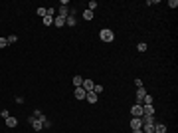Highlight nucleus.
<instances>
[{"label": "nucleus", "mask_w": 178, "mask_h": 133, "mask_svg": "<svg viewBox=\"0 0 178 133\" xmlns=\"http://www.w3.org/2000/svg\"><path fill=\"white\" fill-rule=\"evenodd\" d=\"M99 38H101L103 42H113V40H115V34H113V30H109V28H103V30L99 32Z\"/></svg>", "instance_id": "nucleus-1"}, {"label": "nucleus", "mask_w": 178, "mask_h": 133, "mask_svg": "<svg viewBox=\"0 0 178 133\" xmlns=\"http://www.w3.org/2000/svg\"><path fill=\"white\" fill-rule=\"evenodd\" d=\"M28 123L36 129V131H42L44 129V123H42V119H36V117H28Z\"/></svg>", "instance_id": "nucleus-2"}, {"label": "nucleus", "mask_w": 178, "mask_h": 133, "mask_svg": "<svg viewBox=\"0 0 178 133\" xmlns=\"http://www.w3.org/2000/svg\"><path fill=\"white\" fill-rule=\"evenodd\" d=\"M131 115H133V117H140V115H142V105L134 103L133 107H131Z\"/></svg>", "instance_id": "nucleus-3"}, {"label": "nucleus", "mask_w": 178, "mask_h": 133, "mask_svg": "<svg viewBox=\"0 0 178 133\" xmlns=\"http://www.w3.org/2000/svg\"><path fill=\"white\" fill-rule=\"evenodd\" d=\"M129 125H131V129L134 131V129H140V127H142V121H140V117H133Z\"/></svg>", "instance_id": "nucleus-4"}, {"label": "nucleus", "mask_w": 178, "mask_h": 133, "mask_svg": "<svg viewBox=\"0 0 178 133\" xmlns=\"http://www.w3.org/2000/svg\"><path fill=\"white\" fill-rule=\"evenodd\" d=\"M57 16H61V18H67V16H69V8H67L65 4H61V6H59V10H57Z\"/></svg>", "instance_id": "nucleus-5"}, {"label": "nucleus", "mask_w": 178, "mask_h": 133, "mask_svg": "<svg viewBox=\"0 0 178 133\" xmlns=\"http://www.w3.org/2000/svg\"><path fill=\"white\" fill-rule=\"evenodd\" d=\"M85 95H87V91H85L83 88H75V97H77L79 101H81V99H85Z\"/></svg>", "instance_id": "nucleus-6"}, {"label": "nucleus", "mask_w": 178, "mask_h": 133, "mask_svg": "<svg viewBox=\"0 0 178 133\" xmlns=\"http://www.w3.org/2000/svg\"><path fill=\"white\" fill-rule=\"evenodd\" d=\"M142 115H154V107L152 105H142Z\"/></svg>", "instance_id": "nucleus-7"}, {"label": "nucleus", "mask_w": 178, "mask_h": 133, "mask_svg": "<svg viewBox=\"0 0 178 133\" xmlns=\"http://www.w3.org/2000/svg\"><path fill=\"white\" fill-rule=\"evenodd\" d=\"M63 24H65V18H61V16H55V18H53V26L63 28Z\"/></svg>", "instance_id": "nucleus-8"}, {"label": "nucleus", "mask_w": 178, "mask_h": 133, "mask_svg": "<svg viewBox=\"0 0 178 133\" xmlns=\"http://www.w3.org/2000/svg\"><path fill=\"white\" fill-rule=\"evenodd\" d=\"M93 86H95V84H93L91 80H83V86H81V88L85 89V91H93Z\"/></svg>", "instance_id": "nucleus-9"}, {"label": "nucleus", "mask_w": 178, "mask_h": 133, "mask_svg": "<svg viewBox=\"0 0 178 133\" xmlns=\"http://www.w3.org/2000/svg\"><path fill=\"white\" fill-rule=\"evenodd\" d=\"M85 99H87L89 103H97V93H93V91H87Z\"/></svg>", "instance_id": "nucleus-10"}, {"label": "nucleus", "mask_w": 178, "mask_h": 133, "mask_svg": "<svg viewBox=\"0 0 178 133\" xmlns=\"http://www.w3.org/2000/svg\"><path fill=\"white\" fill-rule=\"evenodd\" d=\"M154 133H166V125L164 123H156L154 125Z\"/></svg>", "instance_id": "nucleus-11"}, {"label": "nucleus", "mask_w": 178, "mask_h": 133, "mask_svg": "<svg viewBox=\"0 0 178 133\" xmlns=\"http://www.w3.org/2000/svg\"><path fill=\"white\" fill-rule=\"evenodd\" d=\"M6 125H8V127H18V119H16V117H8V119H6Z\"/></svg>", "instance_id": "nucleus-12"}, {"label": "nucleus", "mask_w": 178, "mask_h": 133, "mask_svg": "<svg viewBox=\"0 0 178 133\" xmlns=\"http://www.w3.org/2000/svg\"><path fill=\"white\" fill-rule=\"evenodd\" d=\"M65 24H67V26H71V28H73V26H75V24H77V20H75V16H67V18H65Z\"/></svg>", "instance_id": "nucleus-13"}, {"label": "nucleus", "mask_w": 178, "mask_h": 133, "mask_svg": "<svg viewBox=\"0 0 178 133\" xmlns=\"http://www.w3.org/2000/svg\"><path fill=\"white\" fill-rule=\"evenodd\" d=\"M73 86H75V88H81V86H83V78H81V76H75V78H73Z\"/></svg>", "instance_id": "nucleus-14"}, {"label": "nucleus", "mask_w": 178, "mask_h": 133, "mask_svg": "<svg viewBox=\"0 0 178 133\" xmlns=\"http://www.w3.org/2000/svg\"><path fill=\"white\" fill-rule=\"evenodd\" d=\"M152 101H154V99H152V95H148V93H146V95H144V99H142V105H152Z\"/></svg>", "instance_id": "nucleus-15"}, {"label": "nucleus", "mask_w": 178, "mask_h": 133, "mask_svg": "<svg viewBox=\"0 0 178 133\" xmlns=\"http://www.w3.org/2000/svg\"><path fill=\"white\" fill-rule=\"evenodd\" d=\"M36 12H38V16H42V18H45V16H47V8H44V6H42V8H38Z\"/></svg>", "instance_id": "nucleus-16"}, {"label": "nucleus", "mask_w": 178, "mask_h": 133, "mask_svg": "<svg viewBox=\"0 0 178 133\" xmlns=\"http://www.w3.org/2000/svg\"><path fill=\"white\" fill-rule=\"evenodd\" d=\"M83 20H93V12L91 10H83Z\"/></svg>", "instance_id": "nucleus-17"}, {"label": "nucleus", "mask_w": 178, "mask_h": 133, "mask_svg": "<svg viewBox=\"0 0 178 133\" xmlns=\"http://www.w3.org/2000/svg\"><path fill=\"white\" fill-rule=\"evenodd\" d=\"M156 125V123H154ZM154 125H142V131L144 133H154Z\"/></svg>", "instance_id": "nucleus-18"}, {"label": "nucleus", "mask_w": 178, "mask_h": 133, "mask_svg": "<svg viewBox=\"0 0 178 133\" xmlns=\"http://www.w3.org/2000/svg\"><path fill=\"white\" fill-rule=\"evenodd\" d=\"M95 8H97V2H95V0H91V2L87 4V10H91V12H95Z\"/></svg>", "instance_id": "nucleus-19"}, {"label": "nucleus", "mask_w": 178, "mask_h": 133, "mask_svg": "<svg viewBox=\"0 0 178 133\" xmlns=\"http://www.w3.org/2000/svg\"><path fill=\"white\" fill-rule=\"evenodd\" d=\"M42 22H44V26H51V24H53V18H49V16H45V18L42 20Z\"/></svg>", "instance_id": "nucleus-20"}, {"label": "nucleus", "mask_w": 178, "mask_h": 133, "mask_svg": "<svg viewBox=\"0 0 178 133\" xmlns=\"http://www.w3.org/2000/svg\"><path fill=\"white\" fill-rule=\"evenodd\" d=\"M16 40H18V36H16V34H12V36H8V38H6V42H8V44H14Z\"/></svg>", "instance_id": "nucleus-21"}, {"label": "nucleus", "mask_w": 178, "mask_h": 133, "mask_svg": "<svg viewBox=\"0 0 178 133\" xmlns=\"http://www.w3.org/2000/svg\"><path fill=\"white\" fill-rule=\"evenodd\" d=\"M146 48H148V46L144 44V42H140V44L136 46V50H138V52H146Z\"/></svg>", "instance_id": "nucleus-22"}, {"label": "nucleus", "mask_w": 178, "mask_h": 133, "mask_svg": "<svg viewBox=\"0 0 178 133\" xmlns=\"http://www.w3.org/2000/svg\"><path fill=\"white\" fill-rule=\"evenodd\" d=\"M34 117H36V119H40V117H44V113H42L40 109H34Z\"/></svg>", "instance_id": "nucleus-23"}, {"label": "nucleus", "mask_w": 178, "mask_h": 133, "mask_svg": "<svg viewBox=\"0 0 178 133\" xmlns=\"http://www.w3.org/2000/svg\"><path fill=\"white\" fill-rule=\"evenodd\" d=\"M103 91V86H93V93H101Z\"/></svg>", "instance_id": "nucleus-24"}, {"label": "nucleus", "mask_w": 178, "mask_h": 133, "mask_svg": "<svg viewBox=\"0 0 178 133\" xmlns=\"http://www.w3.org/2000/svg\"><path fill=\"white\" fill-rule=\"evenodd\" d=\"M0 115H2L4 119H8V117H10V111H8V109H2V113H0Z\"/></svg>", "instance_id": "nucleus-25"}, {"label": "nucleus", "mask_w": 178, "mask_h": 133, "mask_svg": "<svg viewBox=\"0 0 178 133\" xmlns=\"http://www.w3.org/2000/svg\"><path fill=\"white\" fill-rule=\"evenodd\" d=\"M6 46H8V42H6V38H0V50H2V48H6Z\"/></svg>", "instance_id": "nucleus-26"}, {"label": "nucleus", "mask_w": 178, "mask_h": 133, "mask_svg": "<svg viewBox=\"0 0 178 133\" xmlns=\"http://www.w3.org/2000/svg\"><path fill=\"white\" fill-rule=\"evenodd\" d=\"M168 6H170V8H176V6H178V0H170V2H168Z\"/></svg>", "instance_id": "nucleus-27"}, {"label": "nucleus", "mask_w": 178, "mask_h": 133, "mask_svg": "<svg viewBox=\"0 0 178 133\" xmlns=\"http://www.w3.org/2000/svg\"><path fill=\"white\" fill-rule=\"evenodd\" d=\"M134 86H136V89H138V88H144V86H142V82H140V80H134Z\"/></svg>", "instance_id": "nucleus-28"}, {"label": "nucleus", "mask_w": 178, "mask_h": 133, "mask_svg": "<svg viewBox=\"0 0 178 133\" xmlns=\"http://www.w3.org/2000/svg\"><path fill=\"white\" fill-rule=\"evenodd\" d=\"M133 133H144V131H142V127H140V129H134Z\"/></svg>", "instance_id": "nucleus-29"}]
</instances>
